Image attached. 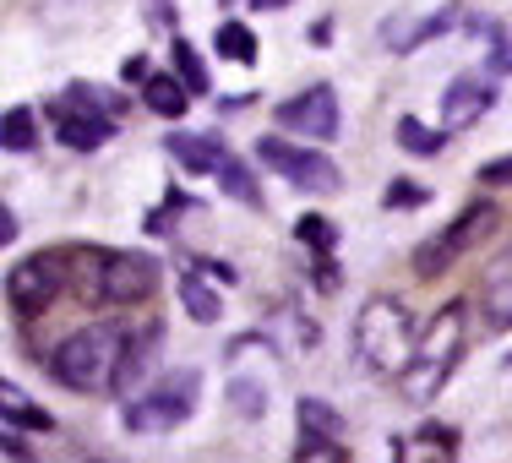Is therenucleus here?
Returning <instances> with one entry per match:
<instances>
[{"instance_id": "nucleus-1", "label": "nucleus", "mask_w": 512, "mask_h": 463, "mask_svg": "<svg viewBox=\"0 0 512 463\" xmlns=\"http://www.w3.org/2000/svg\"><path fill=\"white\" fill-rule=\"evenodd\" d=\"M126 344L131 338L109 322H93V327H77L71 338H60L55 355H50V376L71 393H99V387H115V371L126 360Z\"/></svg>"}, {"instance_id": "nucleus-2", "label": "nucleus", "mask_w": 512, "mask_h": 463, "mask_svg": "<svg viewBox=\"0 0 512 463\" xmlns=\"http://www.w3.org/2000/svg\"><path fill=\"white\" fill-rule=\"evenodd\" d=\"M463 360V306H442L431 316L420 338H414V360L404 365V398L409 404H431L436 393L447 387V376L458 371Z\"/></svg>"}, {"instance_id": "nucleus-3", "label": "nucleus", "mask_w": 512, "mask_h": 463, "mask_svg": "<svg viewBox=\"0 0 512 463\" xmlns=\"http://www.w3.org/2000/svg\"><path fill=\"white\" fill-rule=\"evenodd\" d=\"M355 355H360V371H371V376H398L414 360V327H409V311L398 300L382 295L360 311Z\"/></svg>"}, {"instance_id": "nucleus-4", "label": "nucleus", "mask_w": 512, "mask_h": 463, "mask_svg": "<svg viewBox=\"0 0 512 463\" xmlns=\"http://www.w3.org/2000/svg\"><path fill=\"white\" fill-rule=\"evenodd\" d=\"M197 393H202V376L197 371H164L148 393H137L126 404V431L137 436H164L175 431V425L191 420V409H197Z\"/></svg>"}, {"instance_id": "nucleus-5", "label": "nucleus", "mask_w": 512, "mask_h": 463, "mask_svg": "<svg viewBox=\"0 0 512 463\" xmlns=\"http://www.w3.org/2000/svg\"><path fill=\"white\" fill-rule=\"evenodd\" d=\"M115 99H99V93L88 88V82H71L66 88V99H55L50 104V115H55V137H60V148H77V153H93V148H104L109 137H115Z\"/></svg>"}, {"instance_id": "nucleus-6", "label": "nucleus", "mask_w": 512, "mask_h": 463, "mask_svg": "<svg viewBox=\"0 0 512 463\" xmlns=\"http://www.w3.org/2000/svg\"><path fill=\"white\" fill-rule=\"evenodd\" d=\"M158 278H164V267L153 257H142V251H115V257H99L88 295H93V306H142L158 289Z\"/></svg>"}, {"instance_id": "nucleus-7", "label": "nucleus", "mask_w": 512, "mask_h": 463, "mask_svg": "<svg viewBox=\"0 0 512 463\" xmlns=\"http://www.w3.org/2000/svg\"><path fill=\"white\" fill-rule=\"evenodd\" d=\"M496 218H502V213H496V202H485V197H480V202H469L453 229H442L436 240H425V246L414 251V267H420V278H442L447 267H453V262L463 257V251L480 246V240L491 235Z\"/></svg>"}, {"instance_id": "nucleus-8", "label": "nucleus", "mask_w": 512, "mask_h": 463, "mask_svg": "<svg viewBox=\"0 0 512 463\" xmlns=\"http://www.w3.org/2000/svg\"><path fill=\"white\" fill-rule=\"evenodd\" d=\"M60 289H66V257L60 251H39V257L17 262L6 278V295H11V311L17 316H44Z\"/></svg>"}, {"instance_id": "nucleus-9", "label": "nucleus", "mask_w": 512, "mask_h": 463, "mask_svg": "<svg viewBox=\"0 0 512 463\" xmlns=\"http://www.w3.org/2000/svg\"><path fill=\"white\" fill-rule=\"evenodd\" d=\"M256 158H262L267 169H278V175H284L289 186H300V191H338V169H333L327 153L289 148V142H278V137H262L256 142Z\"/></svg>"}, {"instance_id": "nucleus-10", "label": "nucleus", "mask_w": 512, "mask_h": 463, "mask_svg": "<svg viewBox=\"0 0 512 463\" xmlns=\"http://www.w3.org/2000/svg\"><path fill=\"white\" fill-rule=\"evenodd\" d=\"M273 120L284 131H295V137H338V126H344V109H338V93L327 88V82H316L306 88L300 99L278 104Z\"/></svg>"}, {"instance_id": "nucleus-11", "label": "nucleus", "mask_w": 512, "mask_h": 463, "mask_svg": "<svg viewBox=\"0 0 512 463\" xmlns=\"http://www.w3.org/2000/svg\"><path fill=\"white\" fill-rule=\"evenodd\" d=\"M164 148H169V158H175L186 175H218V169L235 158L224 148L218 131H175V137H164Z\"/></svg>"}, {"instance_id": "nucleus-12", "label": "nucleus", "mask_w": 512, "mask_h": 463, "mask_svg": "<svg viewBox=\"0 0 512 463\" xmlns=\"http://www.w3.org/2000/svg\"><path fill=\"white\" fill-rule=\"evenodd\" d=\"M453 28H458V6L436 11V17H387L382 22V44L393 55H414L420 44L442 39V33H453Z\"/></svg>"}, {"instance_id": "nucleus-13", "label": "nucleus", "mask_w": 512, "mask_h": 463, "mask_svg": "<svg viewBox=\"0 0 512 463\" xmlns=\"http://www.w3.org/2000/svg\"><path fill=\"white\" fill-rule=\"evenodd\" d=\"M491 104H496V93H491V82H485V77H458L453 88L442 93V126L447 131H469Z\"/></svg>"}, {"instance_id": "nucleus-14", "label": "nucleus", "mask_w": 512, "mask_h": 463, "mask_svg": "<svg viewBox=\"0 0 512 463\" xmlns=\"http://www.w3.org/2000/svg\"><path fill=\"white\" fill-rule=\"evenodd\" d=\"M480 306H485V322L496 327V333H507L512 327V251L491 262V273H485L480 284Z\"/></svg>"}, {"instance_id": "nucleus-15", "label": "nucleus", "mask_w": 512, "mask_h": 463, "mask_svg": "<svg viewBox=\"0 0 512 463\" xmlns=\"http://www.w3.org/2000/svg\"><path fill=\"white\" fill-rule=\"evenodd\" d=\"M191 99H197V93H191L186 82H180V71H175V77L153 71V77L142 82V104H148L153 115H164V120H180V115L191 109Z\"/></svg>"}, {"instance_id": "nucleus-16", "label": "nucleus", "mask_w": 512, "mask_h": 463, "mask_svg": "<svg viewBox=\"0 0 512 463\" xmlns=\"http://www.w3.org/2000/svg\"><path fill=\"white\" fill-rule=\"evenodd\" d=\"M180 306H186L197 322H218L224 316V300H218V289L207 284L202 267H191V273H180Z\"/></svg>"}, {"instance_id": "nucleus-17", "label": "nucleus", "mask_w": 512, "mask_h": 463, "mask_svg": "<svg viewBox=\"0 0 512 463\" xmlns=\"http://www.w3.org/2000/svg\"><path fill=\"white\" fill-rule=\"evenodd\" d=\"M213 50L224 60H240V66H256V33L246 22H224V28L213 33Z\"/></svg>"}, {"instance_id": "nucleus-18", "label": "nucleus", "mask_w": 512, "mask_h": 463, "mask_svg": "<svg viewBox=\"0 0 512 463\" xmlns=\"http://www.w3.org/2000/svg\"><path fill=\"white\" fill-rule=\"evenodd\" d=\"M33 142H39L33 109H6V120H0V148H6V153H28Z\"/></svg>"}, {"instance_id": "nucleus-19", "label": "nucleus", "mask_w": 512, "mask_h": 463, "mask_svg": "<svg viewBox=\"0 0 512 463\" xmlns=\"http://www.w3.org/2000/svg\"><path fill=\"white\" fill-rule=\"evenodd\" d=\"M295 414H300V431H316V436H344V414L327 409L322 398H295Z\"/></svg>"}, {"instance_id": "nucleus-20", "label": "nucleus", "mask_w": 512, "mask_h": 463, "mask_svg": "<svg viewBox=\"0 0 512 463\" xmlns=\"http://www.w3.org/2000/svg\"><path fill=\"white\" fill-rule=\"evenodd\" d=\"M218 180H224V197H235L246 207H262V186H256V175L240 164V158H229V164L218 169Z\"/></svg>"}, {"instance_id": "nucleus-21", "label": "nucleus", "mask_w": 512, "mask_h": 463, "mask_svg": "<svg viewBox=\"0 0 512 463\" xmlns=\"http://www.w3.org/2000/svg\"><path fill=\"white\" fill-rule=\"evenodd\" d=\"M197 197H186V191H180V186H169L164 191V207H153V213H148V224H142V229H148V235H169V229H175V224H169V218H180V213H197Z\"/></svg>"}, {"instance_id": "nucleus-22", "label": "nucleus", "mask_w": 512, "mask_h": 463, "mask_svg": "<svg viewBox=\"0 0 512 463\" xmlns=\"http://www.w3.org/2000/svg\"><path fill=\"white\" fill-rule=\"evenodd\" d=\"M175 71H180V82H186V88L197 93V99H207V93H213V77H207L202 55L191 50L186 39H175Z\"/></svg>"}, {"instance_id": "nucleus-23", "label": "nucleus", "mask_w": 512, "mask_h": 463, "mask_svg": "<svg viewBox=\"0 0 512 463\" xmlns=\"http://www.w3.org/2000/svg\"><path fill=\"white\" fill-rule=\"evenodd\" d=\"M442 131H431V126H420L414 115H404L398 120V148L404 153H420V158H431V153H442Z\"/></svg>"}, {"instance_id": "nucleus-24", "label": "nucleus", "mask_w": 512, "mask_h": 463, "mask_svg": "<svg viewBox=\"0 0 512 463\" xmlns=\"http://www.w3.org/2000/svg\"><path fill=\"white\" fill-rule=\"evenodd\" d=\"M295 458H300V463H316V458H327V463H349V447L338 442V436L300 431V442H295Z\"/></svg>"}, {"instance_id": "nucleus-25", "label": "nucleus", "mask_w": 512, "mask_h": 463, "mask_svg": "<svg viewBox=\"0 0 512 463\" xmlns=\"http://www.w3.org/2000/svg\"><path fill=\"white\" fill-rule=\"evenodd\" d=\"M295 235L306 240L311 251H333V246H338V224H327L322 213H306V218L295 224Z\"/></svg>"}, {"instance_id": "nucleus-26", "label": "nucleus", "mask_w": 512, "mask_h": 463, "mask_svg": "<svg viewBox=\"0 0 512 463\" xmlns=\"http://www.w3.org/2000/svg\"><path fill=\"white\" fill-rule=\"evenodd\" d=\"M414 442H425L431 453H442V458H458V442H463V436L453 431V425H436V420H425L420 431H414Z\"/></svg>"}, {"instance_id": "nucleus-27", "label": "nucleus", "mask_w": 512, "mask_h": 463, "mask_svg": "<svg viewBox=\"0 0 512 463\" xmlns=\"http://www.w3.org/2000/svg\"><path fill=\"white\" fill-rule=\"evenodd\" d=\"M229 398H235V409L251 414V420L262 414V387H256V382H229Z\"/></svg>"}, {"instance_id": "nucleus-28", "label": "nucleus", "mask_w": 512, "mask_h": 463, "mask_svg": "<svg viewBox=\"0 0 512 463\" xmlns=\"http://www.w3.org/2000/svg\"><path fill=\"white\" fill-rule=\"evenodd\" d=\"M425 202H431V191H425V186H409V180L387 186V207H425Z\"/></svg>"}, {"instance_id": "nucleus-29", "label": "nucleus", "mask_w": 512, "mask_h": 463, "mask_svg": "<svg viewBox=\"0 0 512 463\" xmlns=\"http://www.w3.org/2000/svg\"><path fill=\"white\" fill-rule=\"evenodd\" d=\"M6 414H11V420H22V425H28V431H55V420H50V414H44V409H28V404H11V398H6Z\"/></svg>"}, {"instance_id": "nucleus-30", "label": "nucleus", "mask_w": 512, "mask_h": 463, "mask_svg": "<svg viewBox=\"0 0 512 463\" xmlns=\"http://www.w3.org/2000/svg\"><path fill=\"white\" fill-rule=\"evenodd\" d=\"M316 289H327V295L338 289V262H333V251H316Z\"/></svg>"}, {"instance_id": "nucleus-31", "label": "nucleus", "mask_w": 512, "mask_h": 463, "mask_svg": "<svg viewBox=\"0 0 512 463\" xmlns=\"http://www.w3.org/2000/svg\"><path fill=\"white\" fill-rule=\"evenodd\" d=\"M480 180H485V186H512V153L507 158H491V164L480 169Z\"/></svg>"}, {"instance_id": "nucleus-32", "label": "nucleus", "mask_w": 512, "mask_h": 463, "mask_svg": "<svg viewBox=\"0 0 512 463\" xmlns=\"http://www.w3.org/2000/svg\"><path fill=\"white\" fill-rule=\"evenodd\" d=\"M191 267H202L207 278H218V284H235V278H240V273H235V267H229V262H213V257H197Z\"/></svg>"}, {"instance_id": "nucleus-33", "label": "nucleus", "mask_w": 512, "mask_h": 463, "mask_svg": "<svg viewBox=\"0 0 512 463\" xmlns=\"http://www.w3.org/2000/svg\"><path fill=\"white\" fill-rule=\"evenodd\" d=\"M0 453H6V458H33V447L17 436V420H6V447H0Z\"/></svg>"}, {"instance_id": "nucleus-34", "label": "nucleus", "mask_w": 512, "mask_h": 463, "mask_svg": "<svg viewBox=\"0 0 512 463\" xmlns=\"http://www.w3.org/2000/svg\"><path fill=\"white\" fill-rule=\"evenodd\" d=\"M11 240H17V213L0 207V246H11Z\"/></svg>"}, {"instance_id": "nucleus-35", "label": "nucleus", "mask_w": 512, "mask_h": 463, "mask_svg": "<svg viewBox=\"0 0 512 463\" xmlns=\"http://www.w3.org/2000/svg\"><path fill=\"white\" fill-rule=\"evenodd\" d=\"M333 39V22H311V44H327Z\"/></svg>"}, {"instance_id": "nucleus-36", "label": "nucleus", "mask_w": 512, "mask_h": 463, "mask_svg": "<svg viewBox=\"0 0 512 463\" xmlns=\"http://www.w3.org/2000/svg\"><path fill=\"white\" fill-rule=\"evenodd\" d=\"M256 11H278V6H289V0H251Z\"/></svg>"}, {"instance_id": "nucleus-37", "label": "nucleus", "mask_w": 512, "mask_h": 463, "mask_svg": "<svg viewBox=\"0 0 512 463\" xmlns=\"http://www.w3.org/2000/svg\"><path fill=\"white\" fill-rule=\"evenodd\" d=\"M507 365H512V355H507Z\"/></svg>"}, {"instance_id": "nucleus-38", "label": "nucleus", "mask_w": 512, "mask_h": 463, "mask_svg": "<svg viewBox=\"0 0 512 463\" xmlns=\"http://www.w3.org/2000/svg\"><path fill=\"white\" fill-rule=\"evenodd\" d=\"M224 6H229V0H224Z\"/></svg>"}, {"instance_id": "nucleus-39", "label": "nucleus", "mask_w": 512, "mask_h": 463, "mask_svg": "<svg viewBox=\"0 0 512 463\" xmlns=\"http://www.w3.org/2000/svg\"><path fill=\"white\" fill-rule=\"evenodd\" d=\"M507 71H512V66H507Z\"/></svg>"}]
</instances>
